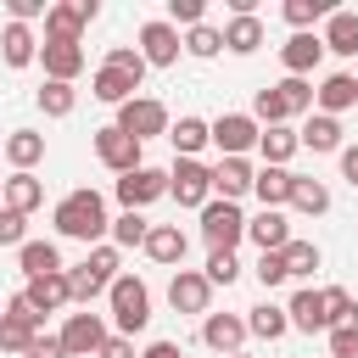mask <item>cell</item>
<instances>
[{
	"label": "cell",
	"instance_id": "6da1fadb",
	"mask_svg": "<svg viewBox=\"0 0 358 358\" xmlns=\"http://www.w3.org/2000/svg\"><path fill=\"white\" fill-rule=\"evenodd\" d=\"M50 224H56V235L62 241H84V246H101L106 241V229H112V218H106V201H101V190H67L62 201H56V213H50Z\"/></svg>",
	"mask_w": 358,
	"mask_h": 358
},
{
	"label": "cell",
	"instance_id": "7a4b0ae2",
	"mask_svg": "<svg viewBox=\"0 0 358 358\" xmlns=\"http://www.w3.org/2000/svg\"><path fill=\"white\" fill-rule=\"evenodd\" d=\"M106 308H112L117 336L134 341V336L151 324V291H145V280H140V274H117V280L106 285Z\"/></svg>",
	"mask_w": 358,
	"mask_h": 358
},
{
	"label": "cell",
	"instance_id": "3957f363",
	"mask_svg": "<svg viewBox=\"0 0 358 358\" xmlns=\"http://www.w3.org/2000/svg\"><path fill=\"white\" fill-rule=\"evenodd\" d=\"M95 17H101V0H50V11H45V45H78Z\"/></svg>",
	"mask_w": 358,
	"mask_h": 358
},
{
	"label": "cell",
	"instance_id": "277c9868",
	"mask_svg": "<svg viewBox=\"0 0 358 358\" xmlns=\"http://www.w3.org/2000/svg\"><path fill=\"white\" fill-rule=\"evenodd\" d=\"M201 241L213 246V252H235L241 241H246V213H241V201H207L201 207Z\"/></svg>",
	"mask_w": 358,
	"mask_h": 358
},
{
	"label": "cell",
	"instance_id": "5b68a950",
	"mask_svg": "<svg viewBox=\"0 0 358 358\" xmlns=\"http://www.w3.org/2000/svg\"><path fill=\"white\" fill-rule=\"evenodd\" d=\"M168 123H173V117H168V106H162L157 95H134V101H123V106H117V123H112V129H123L129 140H140V145H145V140L168 134Z\"/></svg>",
	"mask_w": 358,
	"mask_h": 358
},
{
	"label": "cell",
	"instance_id": "8992f818",
	"mask_svg": "<svg viewBox=\"0 0 358 358\" xmlns=\"http://www.w3.org/2000/svg\"><path fill=\"white\" fill-rule=\"evenodd\" d=\"M168 196L179 201V207H207L213 201V173H207V162L201 157H173V168H168Z\"/></svg>",
	"mask_w": 358,
	"mask_h": 358
},
{
	"label": "cell",
	"instance_id": "52a82bcc",
	"mask_svg": "<svg viewBox=\"0 0 358 358\" xmlns=\"http://www.w3.org/2000/svg\"><path fill=\"white\" fill-rule=\"evenodd\" d=\"M106 336H112V330H106V319H101V313H90V308L67 313V319H62V330H56V341H62V352H67V358H95Z\"/></svg>",
	"mask_w": 358,
	"mask_h": 358
},
{
	"label": "cell",
	"instance_id": "ba28073f",
	"mask_svg": "<svg viewBox=\"0 0 358 358\" xmlns=\"http://www.w3.org/2000/svg\"><path fill=\"white\" fill-rule=\"evenodd\" d=\"M168 196V168H151V162H140L134 173H123L117 179V201H123V213H145L151 201H162Z\"/></svg>",
	"mask_w": 358,
	"mask_h": 358
},
{
	"label": "cell",
	"instance_id": "9c48e42d",
	"mask_svg": "<svg viewBox=\"0 0 358 358\" xmlns=\"http://www.w3.org/2000/svg\"><path fill=\"white\" fill-rule=\"evenodd\" d=\"M207 140L224 157H246V151H257V123H252V112H218L207 123Z\"/></svg>",
	"mask_w": 358,
	"mask_h": 358
},
{
	"label": "cell",
	"instance_id": "30bf717a",
	"mask_svg": "<svg viewBox=\"0 0 358 358\" xmlns=\"http://www.w3.org/2000/svg\"><path fill=\"white\" fill-rule=\"evenodd\" d=\"M207 302H213L207 274H201V268H173V280H168V308H173V313H201V319H207Z\"/></svg>",
	"mask_w": 358,
	"mask_h": 358
},
{
	"label": "cell",
	"instance_id": "8fae6325",
	"mask_svg": "<svg viewBox=\"0 0 358 358\" xmlns=\"http://www.w3.org/2000/svg\"><path fill=\"white\" fill-rule=\"evenodd\" d=\"M134 50L145 56V67H173L185 45H179V28H173V22H162V17H151V22L140 28V45H134Z\"/></svg>",
	"mask_w": 358,
	"mask_h": 358
},
{
	"label": "cell",
	"instance_id": "7c38bea8",
	"mask_svg": "<svg viewBox=\"0 0 358 358\" xmlns=\"http://www.w3.org/2000/svg\"><path fill=\"white\" fill-rule=\"evenodd\" d=\"M95 157H101V168H112V173L123 179V173L140 168V140H129L123 129L106 123V129H95Z\"/></svg>",
	"mask_w": 358,
	"mask_h": 358
},
{
	"label": "cell",
	"instance_id": "4fadbf2b",
	"mask_svg": "<svg viewBox=\"0 0 358 358\" xmlns=\"http://www.w3.org/2000/svg\"><path fill=\"white\" fill-rule=\"evenodd\" d=\"M285 324H291V330H302V336L330 330V319H324V291L296 285V291H291V302H285Z\"/></svg>",
	"mask_w": 358,
	"mask_h": 358
},
{
	"label": "cell",
	"instance_id": "5bb4252c",
	"mask_svg": "<svg viewBox=\"0 0 358 358\" xmlns=\"http://www.w3.org/2000/svg\"><path fill=\"white\" fill-rule=\"evenodd\" d=\"M201 347H213L218 358L246 347V313H207L201 319Z\"/></svg>",
	"mask_w": 358,
	"mask_h": 358
},
{
	"label": "cell",
	"instance_id": "9a60e30c",
	"mask_svg": "<svg viewBox=\"0 0 358 358\" xmlns=\"http://www.w3.org/2000/svg\"><path fill=\"white\" fill-rule=\"evenodd\" d=\"M207 173H213V196H218V201H241V196L252 190V173H257V168H252L246 157H218Z\"/></svg>",
	"mask_w": 358,
	"mask_h": 358
},
{
	"label": "cell",
	"instance_id": "2e32d148",
	"mask_svg": "<svg viewBox=\"0 0 358 358\" xmlns=\"http://www.w3.org/2000/svg\"><path fill=\"white\" fill-rule=\"evenodd\" d=\"M319 56H324V39H319V34H291V39L280 45L285 78H308V73L319 67Z\"/></svg>",
	"mask_w": 358,
	"mask_h": 358
},
{
	"label": "cell",
	"instance_id": "e0dca14e",
	"mask_svg": "<svg viewBox=\"0 0 358 358\" xmlns=\"http://www.w3.org/2000/svg\"><path fill=\"white\" fill-rule=\"evenodd\" d=\"M17 268H22V280H45V274H62L67 263H62L56 241H22L17 246Z\"/></svg>",
	"mask_w": 358,
	"mask_h": 358
},
{
	"label": "cell",
	"instance_id": "ac0fdd59",
	"mask_svg": "<svg viewBox=\"0 0 358 358\" xmlns=\"http://www.w3.org/2000/svg\"><path fill=\"white\" fill-rule=\"evenodd\" d=\"M0 56H6V67H34L39 62V34L28 22H6L0 28Z\"/></svg>",
	"mask_w": 358,
	"mask_h": 358
},
{
	"label": "cell",
	"instance_id": "d6986e66",
	"mask_svg": "<svg viewBox=\"0 0 358 358\" xmlns=\"http://www.w3.org/2000/svg\"><path fill=\"white\" fill-rule=\"evenodd\" d=\"M313 106H319L324 117H341L347 106H358V78H352V73H330V78L313 90Z\"/></svg>",
	"mask_w": 358,
	"mask_h": 358
},
{
	"label": "cell",
	"instance_id": "ffe728a7",
	"mask_svg": "<svg viewBox=\"0 0 358 358\" xmlns=\"http://www.w3.org/2000/svg\"><path fill=\"white\" fill-rule=\"evenodd\" d=\"M246 241H252L257 252H280V246L291 241V218L274 213V207H263L257 218H246Z\"/></svg>",
	"mask_w": 358,
	"mask_h": 358
},
{
	"label": "cell",
	"instance_id": "44dd1931",
	"mask_svg": "<svg viewBox=\"0 0 358 358\" xmlns=\"http://www.w3.org/2000/svg\"><path fill=\"white\" fill-rule=\"evenodd\" d=\"M185 246H190V241H185V229H179V224H151V235H145V246H140V252H145L151 263L173 268V263H185Z\"/></svg>",
	"mask_w": 358,
	"mask_h": 358
},
{
	"label": "cell",
	"instance_id": "7402d4cb",
	"mask_svg": "<svg viewBox=\"0 0 358 358\" xmlns=\"http://www.w3.org/2000/svg\"><path fill=\"white\" fill-rule=\"evenodd\" d=\"M296 151H302V145H296V129H291V123L257 129V157H263V168H285Z\"/></svg>",
	"mask_w": 358,
	"mask_h": 358
},
{
	"label": "cell",
	"instance_id": "603a6c76",
	"mask_svg": "<svg viewBox=\"0 0 358 358\" xmlns=\"http://www.w3.org/2000/svg\"><path fill=\"white\" fill-rule=\"evenodd\" d=\"M6 162H11V173H34V168L45 162V134L11 129V134H6Z\"/></svg>",
	"mask_w": 358,
	"mask_h": 358
},
{
	"label": "cell",
	"instance_id": "cb8c5ba5",
	"mask_svg": "<svg viewBox=\"0 0 358 358\" xmlns=\"http://www.w3.org/2000/svg\"><path fill=\"white\" fill-rule=\"evenodd\" d=\"M0 207H11V213H34V207H45V185L34 179V173H11V179H0Z\"/></svg>",
	"mask_w": 358,
	"mask_h": 358
},
{
	"label": "cell",
	"instance_id": "d4e9b609",
	"mask_svg": "<svg viewBox=\"0 0 358 358\" xmlns=\"http://www.w3.org/2000/svg\"><path fill=\"white\" fill-rule=\"evenodd\" d=\"M39 62H45V78L73 84L84 73V45H39Z\"/></svg>",
	"mask_w": 358,
	"mask_h": 358
},
{
	"label": "cell",
	"instance_id": "484cf974",
	"mask_svg": "<svg viewBox=\"0 0 358 358\" xmlns=\"http://www.w3.org/2000/svg\"><path fill=\"white\" fill-rule=\"evenodd\" d=\"M22 296L34 302V313H56V308H67V302H73V291H67V268H62V274H45V280H28Z\"/></svg>",
	"mask_w": 358,
	"mask_h": 358
},
{
	"label": "cell",
	"instance_id": "4316f807",
	"mask_svg": "<svg viewBox=\"0 0 358 358\" xmlns=\"http://www.w3.org/2000/svg\"><path fill=\"white\" fill-rule=\"evenodd\" d=\"M263 17H229L224 22V50L229 56H252V50H263Z\"/></svg>",
	"mask_w": 358,
	"mask_h": 358
},
{
	"label": "cell",
	"instance_id": "83f0119b",
	"mask_svg": "<svg viewBox=\"0 0 358 358\" xmlns=\"http://www.w3.org/2000/svg\"><path fill=\"white\" fill-rule=\"evenodd\" d=\"M296 145H308V151H341V117L308 112V123L296 129Z\"/></svg>",
	"mask_w": 358,
	"mask_h": 358
},
{
	"label": "cell",
	"instance_id": "f1b7e54d",
	"mask_svg": "<svg viewBox=\"0 0 358 358\" xmlns=\"http://www.w3.org/2000/svg\"><path fill=\"white\" fill-rule=\"evenodd\" d=\"M291 179H296L291 168H257V173H252V196H257L263 207L280 213V207L291 201Z\"/></svg>",
	"mask_w": 358,
	"mask_h": 358
},
{
	"label": "cell",
	"instance_id": "f546056e",
	"mask_svg": "<svg viewBox=\"0 0 358 358\" xmlns=\"http://www.w3.org/2000/svg\"><path fill=\"white\" fill-rule=\"evenodd\" d=\"M285 207H296L302 218H319V213H330V185H324V179L296 173V179H291V201H285Z\"/></svg>",
	"mask_w": 358,
	"mask_h": 358
},
{
	"label": "cell",
	"instance_id": "4dcf8cb0",
	"mask_svg": "<svg viewBox=\"0 0 358 358\" xmlns=\"http://www.w3.org/2000/svg\"><path fill=\"white\" fill-rule=\"evenodd\" d=\"M319 39H324V50H336V56H358V11H330Z\"/></svg>",
	"mask_w": 358,
	"mask_h": 358
},
{
	"label": "cell",
	"instance_id": "1f68e13d",
	"mask_svg": "<svg viewBox=\"0 0 358 358\" xmlns=\"http://www.w3.org/2000/svg\"><path fill=\"white\" fill-rule=\"evenodd\" d=\"M280 263H285V280H308L319 263H324V252L313 246V241H302V235H291L285 246H280Z\"/></svg>",
	"mask_w": 358,
	"mask_h": 358
},
{
	"label": "cell",
	"instance_id": "d6a6232c",
	"mask_svg": "<svg viewBox=\"0 0 358 358\" xmlns=\"http://www.w3.org/2000/svg\"><path fill=\"white\" fill-rule=\"evenodd\" d=\"M134 78L129 73H112V67H95V78H90V95L95 101H106V106H123V101H134Z\"/></svg>",
	"mask_w": 358,
	"mask_h": 358
},
{
	"label": "cell",
	"instance_id": "836d02e7",
	"mask_svg": "<svg viewBox=\"0 0 358 358\" xmlns=\"http://www.w3.org/2000/svg\"><path fill=\"white\" fill-rule=\"evenodd\" d=\"M291 324H285V308H274V302H257V308H246V336H257V341H280Z\"/></svg>",
	"mask_w": 358,
	"mask_h": 358
},
{
	"label": "cell",
	"instance_id": "e575fe53",
	"mask_svg": "<svg viewBox=\"0 0 358 358\" xmlns=\"http://www.w3.org/2000/svg\"><path fill=\"white\" fill-rule=\"evenodd\" d=\"M179 45H185V56H196V62H213V56L224 50V28H213V22H196V28H185V34H179Z\"/></svg>",
	"mask_w": 358,
	"mask_h": 358
},
{
	"label": "cell",
	"instance_id": "d590c367",
	"mask_svg": "<svg viewBox=\"0 0 358 358\" xmlns=\"http://www.w3.org/2000/svg\"><path fill=\"white\" fill-rule=\"evenodd\" d=\"M252 123H257V129H274V123H291V106H285V95H280L274 84H263V90L252 95Z\"/></svg>",
	"mask_w": 358,
	"mask_h": 358
},
{
	"label": "cell",
	"instance_id": "8d00e7d4",
	"mask_svg": "<svg viewBox=\"0 0 358 358\" xmlns=\"http://www.w3.org/2000/svg\"><path fill=\"white\" fill-rule=\"evenodd\" d=\"M34 101H39V112H45V117H73V106H78V90H73V84H56V78H45Z\"/></svg>",
	"mask_w": 358,
	"mask_h": 358
},
{
	"label": "cell",
	"instance_id": "74e56055",
	"mask_svg": "<svg viewBox=\"0 0 358 358\" xmlns=\"http://www.w3.org/2000/svg\"><path fill=\"white\" fill-rule=\"evenodd\" d=\"M168 140H173L179 157H196L201 145H213V140H207V117H179V123H168Z\"/></svg>",
	"mask_w": 358,
	"mask_h": 358
},
{
	"label": "cell",
	"instance_id": "f35d334b",
	"mask_svg": "<svg viewBox=\"0 0 358 358\" xmlns=\"http://www.w3.org/2000/svg\"><path fill=\"white\" fill-rule=\"evenodd\" d=\"M330 11H336V6H324V0H285V6H280V17H285L296 34H313V22H324Z\"/></svg>",
	"mask_w": 358,
	"mask_h": 358
},
{
	"label": "cell",
	"instance_id": "ab89813d",
	"mask_svg": "<svg viewBox=\"0 0 358 358\" xmlns=\"http://www.w3.org/2000/svg\"><path fill=\"white\" fill-rule=\"evenodd\" d=\"M106 235H112V246H117V252H123V246H145V235H151V218H145V213H117Z\"/></svg>",
	"mask_w": 358,
	"mask_h": 358
},
{
	"label": "cell",
	"instance_id": "60d3db41",
	"mask_svg": "<svg viewBox=\"0 0 358 358\" xmlns=\"http://www.w3.org/2000/svg\"><path fill=\"white\" fill-rule=\"evenodd\" d=\"M67 291H73V302H78V308H90L95 296H106V280H101L90 263H78V268H67Z\"/></svg>",
	"mask_w": 358,
	"mask_h": 358
},
{
	"label": "cell",
	"instance_id": "b9f144b4",
	"mask_svg": "<svg viewBox=\"0 0 358 358\" xmlns=\"http://www.w3.org/2000/svg\"><path fill=\"white\" fill-rule=\"evenodd\" d=\"M324 319H330V330H336V324H352V319H358V302H352V291H341V285H324Z\"/></svg>",
	"mask_w": 358,
	"mask_h": 358
},
{
	"label": "cell",
	"instance_id": "7bdbcfd3",
	"mask_svg": "<svg viewBox=\"0 0 358 358\" xmlns=\"http://www.w3.org/2000/svg\"><path fill=\"white\" fill-rule=\"evenodd\" d=\"M101 67H112V73H129V78H134V84H140V78H145V56H140V50H134V45H112V50H106V62H101Z\"/></svg>",
	"mask_w": 358,
	"mask_h": 358
},
{
	"label": "cell",
	"instance_id": "ee69618b",
	"mask_svg": "<svg viewBox=\"0 0 358 358\" xmlns=\"http://www.w3.org/2000/svg\"><path fill=\"white\" fill-rule=\"evenodd\" d=\"M201 274H207V285H235L241 280V257L235 252H207V268Z\"/></svg>",
	"mask_w": 358,
	"mask_h": 358
},
{
	"label": "cell",
	"instance_id": "f6af8a7d",
	"mask_svg": "<svg viewBox=\"0 0 358 358\" xmlns=\"http://www.w3.org/2000/svg\"><path fill=\"white\" fill-rule=\"evenodd\" d=\"M274 90L285 95V106H291V117H302V112H313V84H308V78H280Z\"/></svg>",
	"mask_w": 358,
	"mask_h": 358
},
{
	"label": "cell",
	"instance_id": "bcb514c9",
	"mask_svg": "<svg viewBox=\"0 0 358 358\" xmlns=\"http://www.w3.org/2000/svg\"><path fill=\"white\" fill-rule=\"evenodd\" d=\"M39 330H28L22 319H11V313H0V352H28V341H34Z\"/></svg>",
	"mask_w": 358,
	"mask_h": 358
},
{
	"label": "cell",
	"instance_id": "7dc6e473",
	"mask_svg": "<svg viewBox=\"0 0 358 358\" xmlns=\"http://www.w3.org/2000/svg\"><path fill=\"white\" fill-rule=\"evenodd\" d=\"M162 22H185V28H196V22H207V0H168V17Z\"/></svg>",
	"mask_w": 358,
	"mask_h": 358
},
{
	"label": "cell",
	"instance_id": "c3c4849f",
	"mask_svg": "<svg viewBox=\"0 0 358 358\" xmlns=\"http://www.w3.org/2000/svg\"><path fill=\"white\" fill-rule=\"evenodd\" d=\"M84 263H90V268H95V274H101L106 285L117 280V246H112V241H101V246H90V257H84Z\"/></svg>",
	"mask_w": 358,
	"mask_h": 358
},
{
	"label": "cell",
	"instance_id": "681fc988",
	"mask_svg": "<svg viewBox=\"0 0 358 358\" xmlns=\"http://www.w3.org/2000/svg\"><path fill=\"white\" fill-rule=\"evenodd\" d=\"M257 285L263 291H274V285H285V263H280V252H257Z\"/></svg>",
	"mask_w": 358,
	"mask_h": 358
},
{
	"label": "cell",
	"instance_id": "f907efd6",
	"mask_svg": "<svg viewBox=\"0 0 358 358\" xmlns=\"http://www.w3.org/2000/svg\"><path fill=\"white\" fill-rule=\"evenodd\" d=\"M22 241H28V218L0 207V246H22Z\"/></svg>",
	"mask_w": 358,
	"mask_h": 358
},
{
	"label": "cell",
	"instance_id": "816d5d0a",
	"mask_svg": "<svg viewBox=\"0 0 358 358\" xmlns=\"http://www.w3.org/2000/svg\"><path fill=\"white\" fill-rule=\"evenodd\" d=\"M330 358H358V319L330 330Z\"/></svg>",
	"mask_w": 358,
	"mask_h": 358
},
{
	"label": "cell",
	"instance_id": "f5cc1de1",
	"mask_svg": "<svg viewBox=\"0 0 358 358\" xmlns=\"http://www.w3.org/2000/svg\"><path fill=\"white\" fill-rule=\"evenodd\" d=\"M45 11H50V0H6V17L11 22H34V17L45 22Z\"/></svg>",
	"mask_w": 358,
	"mask_h": 358
},
{
	"label": "cell",
	"instance_id": "db71d44e",
	"mask_svg": "<svg viewBox=\"0 0 358 358\" xmlns=\"http://www.w3.org/2000/svg\"><path fill=\"white\" fill-rule=\"evenodd\" d=\"M6 313H11V319H22V324H28V330H45V313H34V302H28V296H22V291H17V296H11V302H6Z\"/></svg>",
	"mask_w": 358,
	"mask_h": 358
},
{
	"label": "cell",
	"instance_id": "11a10c76",
	"mask_svg": "<svg viewBox=\"0 0 358 358\" xmlns=\"http://www.w3.org/2000/svg\"><path fill=\"white\" fill-rule=\"evenodd\" d=\"M22 358H67V352H62V341H56L50 330H39V336L28 341V352H22Z\"/></svg>",
	"mask_w": 358,
	"mask_h": 358
},
{
	"label": "cell",
	"instance_id": "9f6ffc18",
	"mask_svg": "<svg viewBox=\"0 0 358 358\" xmlns=\"http://www.w3.org/2000/svg\"><path fill=\"white\" fill-rule=\"evenodd\" d=\"M95 358H140V352H134V341H129V336H117V330H112V336L101 341V352H95Z\"/></svg>",
	"mask_w": 358,
	"mask_h": 358
},
{
	"label": "cell",
	"instance_id": "6f0895ef",
	"mask_svg": "<svg viewBox=\"0 0 358 358\" xmlns=\"http://www.w3.org/2000/svg\"><path fill=\"white\" fill-rule=\"evenodd\" d=\"M140 358H185V347H179V341H151Z\"/></svg>",
	"mask_w": 358,
	"mask_h": 358
},
{
	"label": "cell",
	"instance_id": "680465c9",
	"mask_svg": "<svg viewBox=\"0 0 358 358\" xmlns=\"http://www.w3.org/2000/svg\"><path fill=\"white\" fill-rule=\"evenodd\" d=\"M341 173L347 185H358V145H341Z\"/></svg>",
	"mask_w": 358,
	"mask_h": 358
},
{
	"label": "cell",
	"instance_id": "91938a15",
	"mask_svg": "<svg viewBox=\"0 0 358 358\" xmlns=\"http://www.w3.org/2000/svg\"><path fill=\"white\" fill-rule=\"evenodd\" d=\"M229 358H252V352H229Z\"/></svg>",
	"mask_w": 358,
	"mask_h": 358
},
{
	"label": "cell",
	"instance_id": "94428289",
	"mask_svg": "<svg viewBox=\"0 0 358 358\" xmlns=\"http://www.w3.org/2000/svg\"><path fill=\"white\" fill-rule=\"evenodd\" d=\"M352 190H358V185H352Z\"/></svg>",
	"mask_w": 358,
	"mask_h": 358
}]
</instances>
